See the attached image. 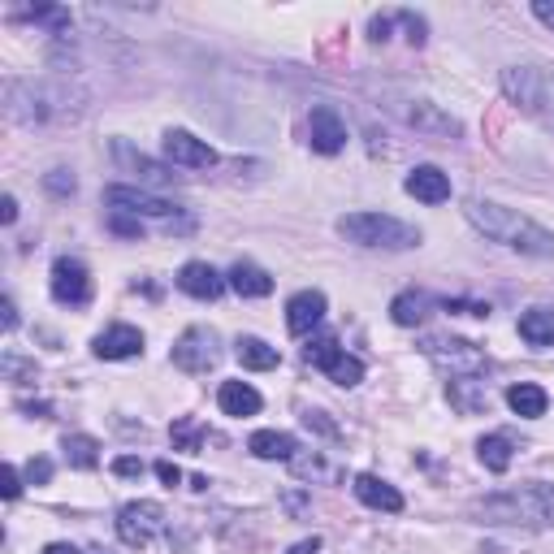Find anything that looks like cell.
<instances>
[{
    "instance_id": "6da1fadb",
    "label": "cell",
    "mask_w": 554,
    "mask_h": 554,
    "mask_svg": "<svg viewBox=\"0 0 554 554\" xmlns=\"http://www.w3.org/2000/svg\"><path fill=\"white\" fill-rule=\"evenodd\" d=\"M464 217L477 226L485 239L511 247V252L520 256H537V260H550L554 256V234L542 230L533 217L516 213V208L507 204H494V200H468L464 204Z\"/></svg>"
},
{
    "instance_id": "7a4b0ae2",
    "label": "cell",
    "mask_w": 554,
    "mask_h": 554,
    "mask_svg": "<svg viewBox=\"0 0 554 554\" xmlns=\"http://www.w3.org/2000/svg\"><path fill=\"white\" fill-rule=\"evenodd\" d=\"M477 516L490 524H520V529H546L554 524V485H520V490H503L494 498L477 503Z\"/></svg>"
},
{
    "instance_id": "3957f363",
    "label": "cell",
    "mask_w": 554,
    "mask_h": 554,
    "mask_svg": "<svg viewBox=\"0 0 554 554\" xmlns=\"http://www.w3.org/2000/svg\"><path fill=\"white\" fill-rule=\"evenodd\" d=\"M338 234L355 247H386V252L420 247V230L386 213H347V217H338Z\"/></svg>"
},
{
    "instance_id": "277c9868",
    "label": "cell",
    "mask_w": 554,
    "mask_h": 554,
    "mask_svg": "<svg viewBox=\"0 0 554 554\" xmlns=\"http://www.w3.org/2000/svg\"><path fill=\"white\" fill-rule=\"evenodd\" d=\"M503 91L511 104H520L529 117L554 130V70H546V65H511V70H503Z\"/></svg>"
},
{
    "instance_id": "5b68a950",
    "label": "cell",
    "mask_w": 554,
    "mask_h": 554,
    "mask_svg": "<svg viewBox=\"0 0 554 554\" xmlns=\"http://www.w3.org/2000/svg\"><path fill=\"white\" fill-rule=\"evenodd\" d=\"M303 360H308L312 368H321V373L334 381V386H360V381H364V364L355 360V355L342 351L334 334L312 338L308 351H303Z\"/></svg>"
},
{
    "instance_id": "8992f818",
    "label": "cell",
    "mask_w": 554,
    "mask_h": 554,
    "mask_svg": "<svg viewBox=\"0 0 554 554\" xmlns=\"http://www.w3.org/2000/svg\"><path fill=\"white\" fill-rule=\"evenodd\" d=\"M420 351H425L438 368L455 373V377H477L485 368V351L477 347V342H468V338H438V334H433V338L420 342Z\"/></svg>"
},
{
    "instance_id": "52a82bcc",
    "label": "cell",
    "mask_w": 554,
    "mask_h": 554,
    "mask_svg": "<svg viewBox=\"0 0 554 554\" xmlns=\"http://www.w3.org/2000/svg\"><path fill=\"white\" fill-rule=\"evenodd\" d=\"M217 360H221V338L208 325H191L174 342V364L182 373H208V368H217Z\"/></svg>"
},
{
    "instance_id": "ba28073f",
    "label": "cell",
    "mask_w": 554,
    "mask_h": 554,
    "mask_svg": "<svg viewBox=\"0 0 554 554\" xmlns=\"http://www.w3.org/2000/svg\"><path fill=\"white\" fill-rule=\"evenodd\" d=\"M161 529H165V511L156 503H126L117 511V537L135 550L152 546L156 537H161Z\"/></svg>"
},
{
    "instance_id": "9c48e42d",
    "label": "cell",
    "mask_w": 554,
    "mask_h": 554,
    "mask_svg": "<svg viewBox=\"0 0 554 554\" xmlns=\"http://www.w3.org/2000/svg\"><path fill=\"white\" fill-rule=\"evenodd\" d=\"M308 143H312V152H321V156H338L347 148V122L338 117L334 104H316L308 113Z\"/></svg>"
},
{
    "instance_id": "30bf717a",
    "label": "cell",
    "mask_w": 554,
    "mask_h": 554,
    "mask_svg": "<svg viewBox=\"0 0 554 554\" xmlns=\"http://www.w3.org/2000/svg\"><path fill=\"white\" fill-rule=\"evenodd\" d=\"M48 286H52V299H57V303H70V308H83V303L91 299V277H87V269L78 265V260H70V256H61L57 265H52Z\"/></svg>"
},
{
    "instance_id": "8fae6325",
    "label": "cell",
    "mask_w": 554,
    "mask_h": 554,
    "mask_svg": "<svg viewBox=\"0 0 554 554\" xmlns=\"http://www.w3.org/2000/svg\"><path fill=\"white\" fill-rule=\"evenodd\" d=\"M104 204L113 208V213H130V217H169L178 213L169 200H161L156 191H139V187H109L104 191Z\"/></svg>"
},
{
    "instance_id": "7c38bea8",
    "label": "cell",
    "mask_w": 554,
    "mask_h": 554,
    "mask_svg": "<svg viewBox=\"0 0 554 554\" xmlns=\"http://www.w3.org/2000/svg\"><path fill=\"white\" fill-rule=\"evenodd\" d=\"M165 156L174 165H182V169H213L217 165V152L208 148L204 139L187 135V130H169V135H165Z\"/></svg>"
},
{
    "instance_id": "4fadbf2b",
    "label": "cell",
    "mask_w": 554,
    "mask_h": 554,
    "mask_svg": "<svg viewBox=\"0 0 554 554\" xmlns=\"http://www.w3.org/2000/svg\"><path fill=\"white\" fill-rule=\"evenodd\" d=\"M403 122L416 126L420 135H433V139H451V135H459V122H455V117L442 113L438 104H429V100L403 104Z\"/></svg>"
},
{
    "instance_id": "5bb4252c",
    "label": "cell",
    "mask_w": 554,
    "mask_h": 554,
    "mask_svg": "<svg viewBox=\"0 0 554 554\" xmlns=\"http://www.w3.org/2000/svg\"><path fill=\"white\" fill-rule=\"evenodd\" d=\"M321 321H325V295L321 290H299V295L286 303V329L290 334H312Z\"/></svg>"
},
{
    "instance_id": "9a60e30c",
    "label": "cell",
    "mask_w": 554,
    "mask_h": 554,
    "mask_svg": "<svg viewBox=\"0 0 554 554\" xmlns=\"http://www.w3.org/2000/svg\"><path fill=\"white\" fill-rule=\"evenodd\" d=\"M403 187H407V195H416L420 204H446L451 200V178H446L438 165H416Z\"/></svg>"
},
{
    "instance_id": "2e32d148",
    "label": "cell",
    "mask_w": 554,
    "mask_h": 554,
    "mask_svg": "<svg viewBox=\"0 0 554 554\" xmlns=\"http://www.w3.org/2000/svg\"><path fill=\"white\" fill-rule=\"evenodd\" d=\"M178 290L191 299H217L221 290H226V277L213 265H204V260H191V265H182V273H178Z\"/></svg>"
},
{
    "instance_id": "e0dca14e",
    "label": "cell",
    "mask_w": 554,
    "mask_h": 554,
    "mask_svg": "<svg viewBox=\"0 0 554 554\" xmlns=\"http://www.w3.org/2000/svg\"><path fill=\"white\" fill-rule=\"evenodd\" d=\"M139 351H143V334L135 325H113V329H104V334L96 338L100 360H135Z\"/></svg>"
},
{
    "instance_id": "ac0fdd59",
    "label": "cell",
    "mask_w": 554,
    "mask_h": 554,
    "mask_svg": "<svg viewBox=\"0 0 554 554\" xmlns=\"http://www.w3.org/2000/svg\"><path fill=\"white\" fill-rule=\"evenodd\" d=\"M446 399H451V407L459 416L490 412V394H485V381H477V377H455L451 386H446Z\"/></svg>"
},
{
    "instance_id": "d6986e66",
    "label": "cell",
    "mask_w": 554,
    "mask_h": 554,
    "mask_svg": "<svg viewBox=\"0 0 554 554\" xmlns=\"http://www.w3.org/2000/svg\"><path fill=\"white\" fill-rule=\"evenodd\" d=\"M351 490H355V498H360L364 507H373V511H403V494L394 490L390 481H381V477H368V472H364V477H355Z\"/></svg>"
},
{
    "instance_id": "ffe728a7",
    "label": "cell",
    "mask_w": 554,
    "mask_h": 554,
    "mask_svg": "<svg viewBox=\"0 0 554 554\" xmlns=\"http://www.w3.org/2000/svg\"><path fill=\"white\" fill-rule=\"evenodd\" d=\"M217 403L226 416H256L260 412V394L247 386V381H221Z\"/></svg>"
},
{
    "instance_id": "44dd1931",
    "label": "cell",
    "mask_w": 554,
    "mask_h": 554,
    "mask_svg": "<svg viewBox=\"0 0 554 554\" xmlns=\"http://www.w3.org/2000/svg\"><path fill=\"white\" fill-rule=\"evenodd\" d=\"M252 455L256 459H295L299 455V446H295V438H290V433H277V429H260V433H252Z\"/></svg>"
},
{
    "instance_id": "7402d4cb",
    "label": "cell",
    "mask_w": 554,
    "mask_h": 554,
    "mask_svg": "<svg viewBox=\"0 0 554 554\" xmlns=\"http://www.w3.org/2000/svg\"><path fill=\"white\" fill-rule=\"evenodd\" d=\"M507 403H511V412H516V416L537 420V416H546L550 394H546L542 386H533V381H520V386H511V390H507Z\"/></svg>"
},
{
    "instance_id": "603a6c76",
    "label": "cell",
    "mask_w": 554,
    "mask_h": 554,
    "mask_svg": "<svg viewBox=\"0 0 554 554\" xmlns=\"http://www.w3.org/2000/svg\"><path fill=\"white\" fill-rule=\"evenodd\" d=\"M520 338L529 347H554V308H529L520 316Z\"/></svg>"
},
{
    "instance_id": "cb8c5ba5",
    "label": "cell",
    "mask_w": 554,
    "mask_h": 554,
    "mask_svg": "<svg viewBox=\"0 0 554 554\" xmlns=\"http://www.w3.org/2000/svg\"><path fill=\"white\" fill-rule=\"evenodd\" d=\"M230 286H234V295H243V299H265L273 290V277L260 265H234L230 269Z\"/></svg>"
},
{
    "instance_id": "d4e9b609",
    "label": "cell",
    "mask_w": 554,
    "mask_h": 554,
    "mask_svg": "<svg viewBox=\"0 0 554 554\" xmlns=\"http://www.w3.org/2000/svg\"><path fill=\"white\" fill-rule=\"evenodd\" d=\"M234 355H239L243 368H256V373H269V368H277V347H269L265 338H239L234 342Z\"/></svg>"
},
{
    "instance_id": "484cf974",
    "label": "cell",
    "mask_w": 554,
    "mask_h": 554,
    "mask_svg": "<svg viewBox=\"0 0 554 554\" xmlns=\"http://www.w3.org/2000/svg\"><path fill=\"white\" fill-rule=\"evenodd\" d=\"M113 156H117V161H122L126 169H135V174H139L143 182H169V178H174L165 165L148 161V156H143V152H135V148H130V143H122V139L113 143Z\"/></svg>"
},
{
    "instance_id": "4316f807",
    "label": "cell",
    "mask_w": 554,
    "mask_h": 554,
    "mask_svg": "<svg viewBox=\"0 0 554 554\" xmlns=\"http://www.w3.org/2000/svg\"><path fill=\"white\" fill-rule=\"evenodd\" d=\"M429 308H433V299L425 290H403V295L390 303V316H394V325H420L429 316Z\"/></svg>"
},
{
    "instance_id": "83f0119b",
    "label": "cell",
    "mask_w": 554,
    "mask_h": 554,
    "mask_svg": "<svg viewBox=\"0 0 554 554\" xmlns=\"http://www.w3.org/2000/svg\"><path fill=\"white\" fill-rule=\"evenodd\" d=\"M477 455L481 464L490 472H507L511 468V438H503V433H490V438L477 442Z\"/></svg>"
},
{
    "instance_id": "f1b7e54d",
    "label": "cell",
    "mask_w": 554,
    "mask_h": 554,
    "mask_svg": "<svg viewBox=\"0 0 554 554\" xmlns=\"http://www.w3.org/2000/svg\"><path fill=\"white\" fill-rule=\"evenodd\" d=\"M290 468H295V477L299 481H334L338 477V468L329 464V459L321 451H312V455H295L290 459Z\"/></svg>"
},
{
    "instance_id": "f546056e",
    "label": "cell",
    "mask_w": 554,
    "mask_h": 554,
    "mask_svg": "<svg viewBox=\"0 0 554 554\" xmlns=\"http://www.w3.org/2000/svg\"><path fill=\"white\" fill-rule=\"evenodd\" d=\"M65 459H70L74 468H96L100 464V442L96 438H83V433H74V438H65Z\"/></svg>"
},
{
    "instance_id": "4dcf8cb0",
    "label": "cell",
    "mask_w": 554,
    "mask_h": 554,
    "mask_svg": "<svg viewBox=\"0 0 554 554\" xmlns=\"http://www.w3.org/2000/svg\"><path fill=\"white\" fill-rule=\"evenodd\" d=\"M169 438H174V446L178 451H200V442L208 438V429L200 425V420H191V416H182V420H174V429H169Z\"/></svg>"
},
{
    "instance_id": "1f68e13d",
    "label": "cell",
    "mask_w": 554,
    "mask_h": 554,
    "mask_svg": "<svg viewBox=\"0 0 554 554\" xmlns=\"http://www.w3.org/2000/svg\"><path fill=\"white\" fill-rule=\"evenodd\" d=\"M26 18L44 22V26H52V31H65V26H70V13L65 9H26Z\"/></svg>"
},
{
    "instance_id": "d6a6232c",
    "label": "cell",
    "mask_w": 554,
    "mask_h": 554,
    "mask_svg": "<svg viewBox=\"0 0 554 554\" xmlns=\"http://www.w3.org/2000/svg\"><path fill=\"white\" fill-rule=\"evenodd\" d=\"M109 226H113L117 234H126V239H139V234H143L139 217H130V213H113V217H109Z\"/></svg>"
},
{
    "instance_id": "836d02e7",
    "label": "cell",
    "mask_w": 554,
    "mask_h": 554,
    "mask_svg": "<svg viewBox=\"0 0 554 554\" xmlns=\"http://www.w3.org/2000/svg\"><path fill=\"white\" fill-rule=\"evenodd\" d=\"M44 187H48L52 195H74V178L65 174V169H52V174L44 178Z\"/></svg>"
},
{
    "instance_id": "e575fe53",
    "label": "cell",
    "mask_w": 554,
    "mask_h": 554,
    "mask_svg": "<svg viewBox=\"0 0 554 554\" xmlns=\"http://www.w3.org/2000/svg\"><path fill=\"white\" fill-rule=\"evenodd\" d=\"M113 472L117 477H143V464L135 455H122V459H113Z\"/></svg>"
},
{
    "instance_id": "d590c367",
    "label": "cell",
    "mask_w": 554,
    "mask_h": 554,
    "mask_svg": "<svg viewBox=\"0 0 554 554\" xmlns=\"http://www.w3.org/2000/svg\"><path fill=\"white\" fill-rule=\"evenodd\" d=\"M26 477H31V485H35V481L44 485V481L52 477V464H48V459H31V464H26Z\"/></svg>"
},
{
    "instance_id": "8d00e7d4",
    "label": "cell",
    "mask_w": 554,
    "mask_h": 554,
    "mask_svg": "<svg viewBox=\"0 0 554 554\" xmlns=\"http://www.w3.org/2000/svg\"><path fill=\"white\" fill-rule=\"evenodd\" d=\"M22 494V481H18V468H13V464H5V498H9V503H13V498H18Z\"/></svg>"
},
{
    "instance_id": "74e56055",
    "label": "cell",
    "mask_w": 554,
    "mask_h": 554,
    "mask_svg": "<svg viewBox=\"0 0 554 554\" xmlns=\"http://www.w3.org/2000/svg\"><path fill=\"white\" fill-rule=\"evenodd\" d=\"M156 477H161L165 485H178V481H182V472H178V464H169V459H161V464H156Z\"/></svg>"
},
{
    "instance_id": "f35d334b",
    "label": "cell",
    "mask_w": 554,
    "mask_h": 554,
    "mask_svg": "<svg viewBox=\"0 0 554 554\" xmlns=\"http://www.w3.org/2000/svg\"><path fill=\"white\" fill-rule=\"evenodd\" d=\"M533 13H537V22L554 26V0H533Z\"/></svg>"
},
{
    "instance_id": "ab89813d",
    "label": "cell",
    "mask_w": 554,
    "mask_h": 554,
    "mask_svg": "<svg viewBox=\"0 0 554 554\" xmlns=\"http://www.w3.org/2000/svg\"><path fill=\"white\" fill-rule=\"evenodd\" d=\"M303 420H308V425H316V429H321V433H329V438H334V425H329V420H325V412H308V416H303Z\"/></svg>"
},
{
    "instance_id": "60d3db41",
    "label": "cell",
    "mask_w": 554,
    "mask_h": 554,
    "mask_svg": "<svg viewBox=\"0 0 554 554\" xmlns=\"http://www.w3.org/2000/svg\"><path fill=\"white\" fill-rule=\"evenodd\" d=\"M0 217H5V226H9V221H18V200H13V195L0 200Z\"/></svg>"
},
{
    "instance_id": "b9f144b4",
    "label": "cell",
    "mask_w": 554,
    "mask_h": 554,
    "mask_svg": "<svg viewBox=\"0 0 554 554\" xmlns=\"http://www.w3.org/2000/svg\"><path fill=\"white\" fill-rule=\"evenodd\" d=\"M390 22H394V18H373V26H368L377 44H381V39H390Z\"/></svg>"
},
{
    "instance_id": "7bdbcfd3",
    "label": "cell",
    "mask_w": 554,
    "mask_h": 554,
    "mask_svg": "<svg viewBox=\"0 0 554 554\" xmlns=\"http://www.w3.org/2000/svg\"><path fill=\"white\" fill-rule=\"evenodd\" d=\"M316 550H321V537H308V542H295L286 554H316Z\"/></svg>"
},
{
    "instance_id": "ee69618b",
    "label": "cell",
    "mask_w": 554,
    "mask_h": 554,
    "mask_svg": "<svg viewBox=\"0 0 554 554\" xmlns=\"http://www.w3.org/2000/svg\"><path fill=\"white\" fill-rule=\"evenodd\" d=\"M0 312H5V329H18V308H13V299L0 303Z\"/></svg>"
},
{
    "instance_id": "f6af8a7d",
    "label": "cell",
    "mask_w": 554,
    "mask_h": 554,
    "mask_svg": "<svg viewBox=\"0 0 554 554\" xmlns=\"http://www.w3.org/2000/svg\"><path fill=\"white\" fill-rule=\"evenodd\" d=\"M44 554H78V550H74L70 542H52V546H48Z\"/></svg>"
},
{
    "instance_id": "bcb514c9",
    "label": "cell",
    "mask_w": 554,
    "mask_h": 554,
    "mask_svg": "<svg viewBox=\"0 0 554 554\" xmlns=\"http://www.w3.org/2000/svg\"><path fill=\"white\" fill-rule=\"evenodd\" d=\"M91 554H109V550H91Z\"/></svg>"
}]
</instances>
